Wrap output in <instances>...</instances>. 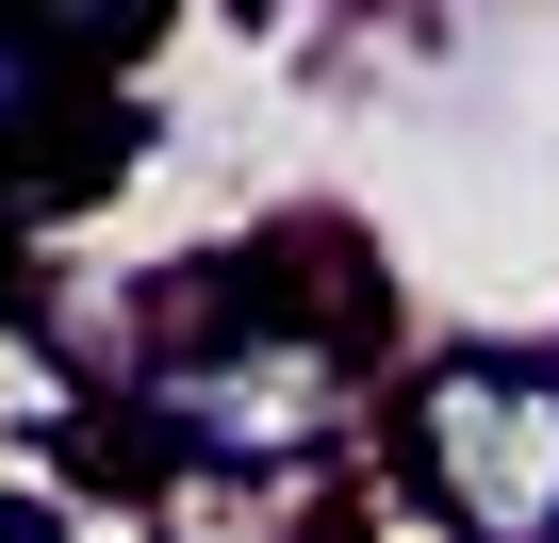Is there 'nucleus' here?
Wrapping results in <instances>:
<instances>
[{"label": "nucleus", "instance_id": "obj_1", "mask_svg": "<svg viewBox=\"0 0 559 543\" xmlns=\"http://www.w3.org/2000/svg\"><path fill=\"white\" fill-rule=\"evenodd\" d=\"M116 477L148 510H330L362 445H395V379H379V297L346 263L280 247V263H214L165 297L148 363L99 412Z\"/></svg>", "mask_w": 559, "mask_h": 543}, {"label": "nucleus", "instance_id": "obj_2", "mask_svg": "<svg viewBox=\"0 0 559 543\" xmlns=\"http://www.w3.org/2000/svg\"><path fill=\"white\" fill-rule=\"evenodd\" d=\"M395 494L461 543H559V346H444L395 379Z\"/></svg>", "mask_w": 559, "mask_h": 543}, {"label": "nucleus", "instance_id": "obj_3", "mask_svg": "<svg viewBox=\"0 0 559 543\" xmlns=\"http://www.w3.org/2000/svg\"><path fill=\"white\" fill-rule=\"evenodd\" d=\"M297 543H461V527H444V510H412L395 477H346V494H330Z\"/></svg>", "mask_w": 559, "mask_h": 543}, {"label": "nucleus", "instance_id": "obj_4", "mask_svg": "<svg viewBox=\"0 0 559 543\" xmlns=\"http://www.w3.org/2000/svg\"><path fill=\"white\" fill-rule=\"evenodd\" d=\"M0 314H17V198H0Z\"/></svg>", "mask_w": 559, "mask_h": 543}]
</instances>
